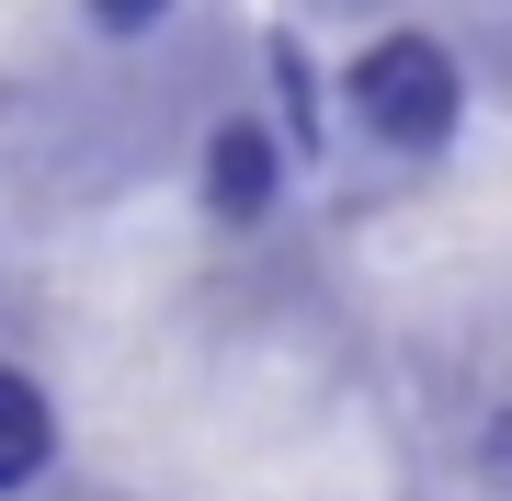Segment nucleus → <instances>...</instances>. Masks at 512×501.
I'll list each match as a JSON object with an SVG mask.
<instances>
[{
	"instance_id": "1",
	"label": "nucleus",
	"mask_w": 512,
	"mask_h": 501,
	"mask_svg": "<svg viewBox=\"0 0 512 501\" xmlns=\"http://www.w3.org/2000/svg\"><path fill=\"white\" fill-rule=\"evenodd\" d=\"M353 114H365V126L387 137V149H444V137H456V57H444L433 35H376L365 57H353Z\"/></svg>"
},
{
	"instance_id": "2",
	"label": "nucleus",
	"mask_w": 512,
	"mask_h": 501,
	"mask_svg": "<svg viewBox=\"0 0 512 501\" xmlns=\"http://www.w3.org/2000/svg\"><path fill=\"white\" fill-rule=\"evenodd\" d=\"M205 194H217V217H262V205L285 194V149L262 126H217V149H205Z\"/></svg>"
},
{
	"instance_id": "3",
	"label": "nucleus",
	"mask_w": 512,
	"mask_h": 501,
	"mask_svg": "<svg viewBox=\"0 0 512 501\" xmlns=\"http://www.w3.org/2000/svg\"><path fill=\"white\" fill-rule=\"evenodd\" d=\"M46 456H57V410H46V388L0 365V490H23Z\"/></svg>"
},
{
	"instance_id": "4",
	"label": "nucleus",
	"mask_w": 512,
	"mask_h": 501,
	"mask_svg": "<svg viewBox=\"0 0 512 501\" xmlns=\"http://www.w3.org/2000/svg\"><path fill=\"white\" fill-rule=\"evenodd\" d=\"M490 479L512 490V410H501V422H490Z\"/></svg>"
}]
</instances>
